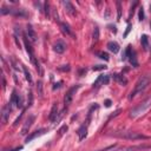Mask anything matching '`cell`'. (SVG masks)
I'll list each match as a JSON object with an SVG mask.
<instances>
[{"label": "cell", "mask_w": 151, "mask_h": 151, "mask_svg": "<svg viewBox=\"0 0 151 151\" xmlns=\"http://www.w3.org/2000/svg\"><path fill=\"white\" fill-rule=\"evenodd\" d=\"M126 58L130 60V63L132 64V66H134V67H137V66H138V61H137V57H136V52L132 50L131 45H129V46L126 47L125 53H124V57H123L122 59H123V60H125Z\"/></svg>", "instance_id": "5b68a950"}, {"label": "cell", "mask_w": 151, "mask_h": 151, "mask_svg": "<svg viewBox=\"0 0 151 151\" xmlns=\"http://www.w3.org/2000/svg\"><path fill=\"white\" fill-rule=\"evenodd\" d=\"M117 12H118V14H117V19L119 20V19H120V15H122V7H120V1H117Z\"/></svg>", "instance_id": "cb8c5ba5"}, {"label": "cell", "mask_w": 151, "mask_h": 151, "mask_svg": "<svg viewBox=\"0 0 151 151\" xmlns=\"http://www.w3.org/2000/svg\"><path fill=\"white\" fill-rule=\"evenodd\" d=\"M77 133H78L79 140H83V139H85V138H86V136H87V126H86V125H81V126L78 129Z\"/></svg>", "instance_id": "9a60e30c"}, {"label": "cell", "mask_w": 151, "mask_h": 151, "mask_svg": "<svg viewBox=\"0 0 151 151\" xmlns=\"http://www.w3.org/2000/svg\"><path fill=\"white\" fill-rule=\"evenodd\" d=\"M1 14H13L15 17H21V18L28 17V13L25 9H21V8H6V7H2L1 8Z\"/></svg>", "instance_id": "277c9868"}, {"label": "cell", "mask_w": 151, "mask_h": 151, "mask_svg": "<svg viewBox=\"0 0 151 151\" xmlns=\"http://www.w3.org/2000/svg\"><path fill=\"white\" fill-rule=\"evenodd\" d=\"M67 129H68V127H67V125H63V126L59 129V131H58V132H59V134H60V136H61V134H64V133L67 131Z\"/></svg>", "instance_id": "83f0119b"}, {"label": "cell", "mask_w": 151, "mask_h": 151, "mask_svg": "<svg viewBox=\"0 0 151 151\" xmlns=\"http://www.w3.org/2000/svg\"><path fill=\"white\" fill-rule=\"evenodd\" d=\"M150 107H151V97L147 98L146 100H144L142 104H139V105L136 106L134 109H132L131 112H130V116H131L132 118H136V117H138V116H140V114H144Z\"/></svg>", "instance_id": "3957f363"}, {"label": "cell", "mask_w": 151, "mask_h": 151, "mask_svg": "<svg viewBox=\"0 0 151 151\" xmlns=\"http://www.w3.org/2000/svg\"><path fill=\"white\" fill-rule=\"evenodd\" d=\"M20 98H21L20 94H18L15 90H13V91H12V96H11V101H9V103H11V104H14V105L17 106L18 103H19V100H20Z\"/></svg>", "instance_id": "e0dca14e"}, {"label": "cell", "mask_w": 151, "mask_h": 151, "mask_svg": "<svg viewBox=\"0 0 151 151\" xmlns=\"http://www.w3.org/2000/svg\"><path fill=\"white\" fill-rule=\"evenodd\" d=\"M140 42H142L143 48H144V50H147V47H149V38H147L146 34H143V35H142V38H140Z\"/></svg>", "instance_id": "d6986e66"}, {"label": "cell", "mask_w": 151, "mask_h": 151, "mask_svg": "<svg viewBox=\"0 0 151 151\" xmlns=\"http://www.w3.org/2000/svg\"><path fill=\"white\" fill-rule=\"evenodd\" d=\"M34 120H35L34 114H29V116H28V118L26 119V122H25V124H24L22 129H21V134H22V136H25V134H27V133H28V131H29V129H31L32 124L34 123Z\"/></svg>", "instance_id": "52a82bcc"}, {"label": "cell", "mask_w": 151, "mask_h": 151, "mask_svg": "<svg viewBox=\"0 0 151 151\" xmlns=\"http://www.w3.org/2000/svg\"><path fill=\"white\" fill-rule=\"evenodd\" d=\"M113 78H114V80L118 81L120 85H126V84H127V79L124 77V74H114Z\"/></svg>", "instance_id": "ac0fdd59"}, {"label": "cell", "mask_w": 151, "mask_h": 151, "mask_svg": "<svg viewBox=\"0 0 151 151\" xmlns=\"http://www.w3.org/2000/svg\"><path fill=\"white\" fill-rule=\"evenodd\" d=\"M53 50H54V52H57V53L61 54V53H64V52H65V50H66V44H65L63 40H58V41L54 44Z\"/></svg>", "instance_id": "ba28073f"}, {"label": "cell", "mask_w": 151, "mask_h": 151, "mask_svg": "<svg viewBox=\"0 0 151 151\" xmlns=\"http://www.w3.org/2000/svg\"><path fill=\"white\" fill-rule=\"evenodd\" d=\"M48 2H45V5H44V8H45V14H46V17L48 18L50 17V9H48Z\"/></svg>", "instance_id": "f1b7e54d"}, {"label": "cell", "mask_w": 151, "mask_h": 151, "mask_svg": "<svg viewBox=\"0 0 151 151\" xmlns=\"http://www.w3.org/2000/svg\"><path fill=\"white\" fill-rule=\"evenodd\" d=\"M104 104H105L106 107H110V106H111V100H110V99H106V100L104 101Z\"/></svg>", "instance_id": "d6a6232c"}, {"label": "cell", "mask_w": 151, "mask_h": 151, "mask_svg": "<svg viewBox=\"0 0 151 151\" xmlns=\"http://www.w3.org/2000/svg\"><path fill=\"white\" fill-rule=\"evenodd\" d=\"M131 28H132V25H131V24H129V25H127V27H126V31H125V33H124V37H125V38L129 35V33H130Z\"/></svg>", "instance_id": "4dcf8cb0"}, {"label": "cell", "mask_w": 151, "mask_h": 151, "mask_svg": "<svg viewBox=\"0 0 151 151\" xmlns=\"http://www.w3.org/2000/svg\"><path fill=\"white\" fill-rule=\"evenodd\" d=\"M107 48L112 53H117L119 51V45L116 41H110V42H107Z\"/></svg>", "instance_id": "2e32d148"}, {"label": "cell", "mask_w": 151, "mask_h": 151, "mask_svg": "<svg viewBox=\"0 0 151 151\" xmlns=\"http://www.w3.org/2000/svg\"><path fill=\"white\" fill-rule=\"evenodd\" d=\"M37 90H38V93H39V96L41 97V96H42V83H41L40 80L37 83Z\"/></svg>", "instance_id": "7402d4cb"}, {"label": "cell", "mask_w": 151, "mask_h": 151, "mask_svg": "<svg viewBox=\"0 0 151 151\" xmlns=\"http://www.w3.org/2000/svg\"><path fill=\"white\" fill-rule=\"evenodd\" d=\"M22 149V146H19V147H15V149H13V150H11V151H19V150H21Z\"/></svg>", "instance_id": "d590c367"}, {"label": "cell", "mask_w": 151, "mask_h": 151, "mask_svg": "<svg viewBox=\"0 0 151 151\" xmlns=\"http://www.w3.org/2000/svg\"><path fill=\"white\" fill-rule=\"evenodd\" d=\"M45 132H46V130H45V129H40V130H37V131H34L33 133H31L29 136H27V137H26V139H25V142H26V143H28V142L33 140L34 138H37V137H39V136L44 134Z\"/></svg>", "instance_id": "8fae6325"}, {"label": "cell", "mask_w": 151, "mask_h": 151, "mask_svg": "<svg viewBox=\"0 0 151 151\" xmlns=\"http://www.w3.org/2000/svg\"><path fill=\"white\" fill-rule=\"evenodd\" d=\"M80 87V85H73L67 92H66V94H65V97H64V104H65V106H68L70 104H71V101H72V99H73V96L76 94V92H77V90Z\"/></svg>", "instance_id": "8992f818"}, {"label": "cell", "mask_w": 151, "mask_h": 151, "mask_svg": "<svg viewBox=\"0 0 151 151\" xmlns=\"http://www.w3.org/2000/svg\"><path fill=\"white\" fill-rule=\"evenodd\" d=\"M150 11H151V4H150Z\"/></svg>", "instance_id": "74e56055"}, {"label": "cell", "mask_w": 151, "mask_h": 151, "mask_svg": "<svg viewBox=\"0 0 151 151\" xmlns=\"http://www.w3.org/2000/svg\"><path fill=\"white\" fill-rule=\"evenodd\" d=\"M11 111H12V107H11V104H9V103H8V104H6V105L2 107L1 117H2V120H4L5 123H7V120H8V117H9V113H11Z\"/></svg>", "instance_id": "30bf717a"}, {"label": "cell", "mask_w": 151, "mask_h": 151, "mask_svg": "<svg viewBox=\"0 0 151 151\" xmlns=\"http://www.w3.org/2000/svg\"><path fill=\"white\" fill-rule=\"evenodd\" d=\"M98 55H99V58L100 59H104V60H109V54L106 53V52H98Z\"/></svg>", "instance_id": "603a6c76"}, {"label": "cell", "mask_w": 151, "mask_h": 151, "mask_svg": "<svg viewBox=\"0 0 151 151\" xmlns=\"http://www.w3.org/2000/svg\"><path fill=\"white\" fill-rule=\"evenodd\" d=\"M57 116H58V104H57V103H54V104L52 105V109H51V112H50L48 119H50V120H52V122H54V120H57Z\"/></svg>", "instance_id": "5bb4252c"}, {"label": "cell", "mask_w": 151, "mask_h": 151, "mask_svg": "<svg viewBox=\"0 0 151 151\" xmlns=\"http://www.w3.org/2000/svg\"><path fill=\"white\" fill-rule=\"evenodd\" d=\"M151 83V77L149 76V74H145V76H142L138 80H137V83H136V85H134V88H133V91L130 93V96H129V99H132V98H134L137 94H139V93H142L147 86H149V84Z\"/></svg>", "instance_id": "6da1fadb"}, {"label": "cell", "mask_w": 151, "mask_h": 151, "mask_svg": "<svg viewBox=\"0 0 151 151\" xmlns=\"http://www.w3.org/2000/svg\"><path fill=\"white\" fill-rule=\"evenodd\" d=\"M63 5H64V7H65V11H66L68 14L76 15V8H74V6H73L70 1H63Z\"/></svg>", "instance_id": "4fadbf2b"}, {"label": "cell", "mask_w": 151, "mask_h": 151, "mask_svg": "<svg viewBox=\"0 0 151 151\" xmlns=\"http://www.w3.org/2000/svg\"><path fill=\"white\" fill-rule=\"evenodd\" d=\"M105 68H106L105 65H97V66H93L92 67L93 71H101V70H105Z\"/></svg>", "instance_id": "484cf974"}, {"label": "cell", "mask_w": 151, "mask_h": 151, "mask_svg": "<svg viewBox=\"0 0 151 151\" xmlns=\"http://www.w3.org/2000/svg\"><path fill=\"white\" fill-rule=\"evenodd\" d=\"M60 28H61V31H63V33H64V34L70 35V37H72L73 39H76V35L73 34L72 29L70 28V26H68L67 24H65V22H60Z\"/></svg>", "instance_id": "7c38bea8"}, {"label": "cell", "mask_w": 151, "mask_h": 151, "mask_svg": "<svg viewBox=\"0 0 151 151\" xmlns=\"http://www.w3.org/2000/svg\"><path fill=\"white\" fill-rule=\"evenodd\" d=\"M2 84H4V85H2V87L5 88V87H6V81H5V78H4V77H2Z\"/></svg>", "instance_id": "8d00e7d4"}, {"label": "cell", "mask_w": 151, "mask_h": 151, "mask_svg": "<svg viewBox=\"0 0 151 151\" xmlns=\"http://www.w3.org/2000/svg\"><path fill=\"white\" fill-rule=\"evenodd\" d=\"M103 78H104V76H99V77L97 78V80L93 83V86H94V87H98V86H99V83H103Z\"/></svg>", "instance_id": "d4e9b609"}, {"label": "cell", "mask_w": 151, "mask_h": 151, "mask_svg": "<svg viewBox=\"0 0 151 151\" xmlns=\"http://www.w3.org/2000/svg\"><path fill=\"white\" fill-rule=\"evenodd\" d=\"M150 27H151V22H150Z\"/></svg>", "instance_id": "f35d334b"}, {"label": "cell", "mask_w": 151, "mask_h": 151, "mask_svg": "<svg viewBox=\"0 0 151 151\" xmlns=\"http://www.w3.org/2000/svg\"><path fill=\"white\" fill-rule=\"evenodd\" d=\"M22 71H24V73H25V78H26V80L29 83V84H32V76H31V73H29V71L27 70V67L26 66H24L22 65Z\"/></svg>", "instance_id": "ffe728a7"}, {"label": "cell", "mask_w": 151, "mask_h": 151, "mask_svg": "<svg viewBox=\"0 0 151 151\" xmlns=\"http://www.w3.org/2000/svg\"><path fill=\"white\" fill-rule=\"evenodd\" d=\"M116 137L119 138H124V139H131V140H136V139H147L146 136L140 134L138 132H133V131H116L112 133Z\"/></svg>", "instance_id": "7a4b0ae2"}, {"label": "cell", "mask_w": 151, "mask_h": 151, "mask_svg": "<svg viewBox=\"0 0 151 151\" xmlns=\"http://www.w3.org/2000/svg\"><path fill=\"white\" fill-rule=\"evenodd\" d=\"M138 17H139V20H140V21L144 19V9H143V7H140V8H139V13H138Z\"/></svg>", "instance_id": "f546056e"}, {"label": "cell", "mask_w": 151, "mask_h": 151, "mask_svg": "<svg viewBox=\"0 0 151 151\" xmlns=\"http://www.w3.org/2000/svg\"><path fill=\"white\" fill-rule=\"evenodd\" d=\"M60 85H61V81H59V83H55V84H54V86H53V90H57V88H59V87H60Z\"/></svg>", "instance_id": "836d02e7"}, {"label": "cell", "mask_w": 151, "mask_h": 151, "mask_svg": "<svg viewBox=\"0 0 151 151\" xmlns=\"http://www.w3.org/2000/svg\"><path fill=\"white\" fill-rule=\"evenodd\" d=\"M32 103H33V93L29 91V92H28V101H27V105L31 106Z\"/></svg>", "instance_id": "4316f807"}, {"label": "cell", "mask_w": 151, "mask_h": 151, "mask_svg": "<svg viewBox=\"0 0 151 151\" xmlns=\"http://www.w3.org/2000/svg\"><path fill=\"white\" fill-rule=\"evenodd\" d=\"M26 32H27V35H28V39L32 41V42H35L38 40V37H37V33L34 31V28L31 26V25H27L26 27Z\"/></svg>", "instance_id": "9c48e42d"}, {"label": "cell", "mask_w": 151, "mask_h": 151, "mask_svg": "<svg viewBox=\"0 0 151 151\" xmlns=\"http://www.w3.org/2000/svg\"><path fill=\"white\" fill-rule=\"evenodd\" d=\"M93 40L94 41H98V39H99V28L98 27H94V29H93Z\"/></svg>", "instance_id": "44dd1931"}, {"label": "cell", "mask_w": 151, "mask_h": 151, "mask_svg": "<svg viewBox=\"0 0 151 151\" xmlns=\"http://www.w3.org/2000/svg\"><path fill=\"white\" fill-rule=\"evenodd\" d=\"M60 70H61V71H68V70H70V66L66 65V67H60Z\"/></svg>", "instance_id": "e575fe53"}, {"label": "cell", "mask_w": 151, "mask_h": 151, "mask_svg": "<svg viewBox=\"0 0 151 151\" xmlns=\"http://www.w3.org/2000/svg\"><path fill=\"white\" fill-rule=\"evenodd\" d=\"M109 80H110V77L109 76H104V78H103V85H107L109 84Z\"/></svg>", "instance_id": "1f68e13d"}]
</instances>
